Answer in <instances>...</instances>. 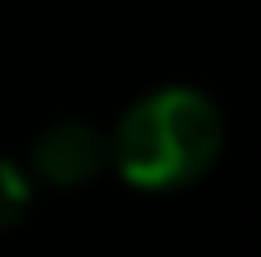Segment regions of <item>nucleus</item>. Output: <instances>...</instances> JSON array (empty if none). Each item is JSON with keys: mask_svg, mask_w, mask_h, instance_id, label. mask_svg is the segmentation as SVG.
Returning <instances> with one entry per match:
<instances>
[{"mask_svg": "<svg viewBox=\"0 0 261 257\" xmlns=\"http://www.w3.org/2000/svg\"><path fill=\"white\" fill-rule=\"evenodd\" d=\"M110 143L115 170L133 189L170 193L197 184L225 152V115L202 87H156L138 97Z\"/></svg>", "mask_w": 261, "mask_h": 257, "instance_id": "obj_1", "label": "nucleus"}, {"mask_svg": "<svg viewBox=\"0 0 261 257\" xmlns=\"http://www.w3.org/2000/svg\"><path fill=\"white\" fill-rule=\"evenodd\" d=\"M110 161V143L87 120H55L32 138L28 152V179H41L50 189H83L92 184Z\"/></svg>", "mask_w": 261, "mask_h": 257, "instance_id": "obj_2", "label": "nucleus"}, {"mask_svg": "<svg viewBox=\"0 0 261 257\" xmlns=\"http://www.w3.org/2000/svg\"><path fill=\"white\" fill-rule=\"evenodd\" d=\"M32 207V179L18 161H5L0 156V235L14 230Z\"/></svg>", "mask_w": 261, "mask_h": 257, "instance_id": "obj_3", "label": "nucleus"}]
</instances>
